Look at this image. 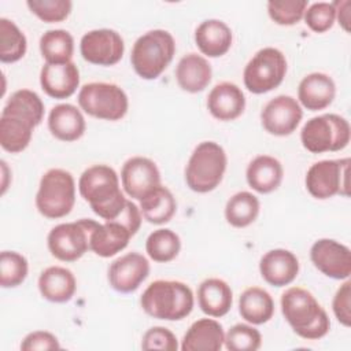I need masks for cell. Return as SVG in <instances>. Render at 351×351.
<instances>
[{
  "mask_svg": "<svg viewBox=\"0 0 351 351\" xmlns=\"http://www.w3.org/2000/svg\"><path fill=\"white\" fill-rule=\"evenodd\" d=\"M78 191L92 211L104 221L115 219L128 203L119 186V177L108 165L85 169L78 180Z\"/></svg>",
  "mask_w": 351,
  "mask_h": 351,
  "instance_id": "6da1fadb",
  "label": "cell"
},
{
  "mask_svg": "<svg viewBox=\"0 0 351 351\" xmlns=\"http://www.w3.org/2000/svg\"><path fill=\"white\" fill-rule=\"evenodd\" d=\"M280 303L285 321L299 337L318 340L329 332V317L310 291L291 287L281 295Z\"/></svg>",
  "mask_w": 351,
  "mask_h": 351,
  "instance_id": "7a4b0ae2",
  "label": "cell"
},
{
  "mask_svg": "<svg viewBox=\"0 0 351 351\" xmlns=\"http://www.w3.org/2000/svg\"><path fill=\"white\" fill-rule=\"evenodd\" d=\"M140 304L152 318L181 321L192 313L195 298L189 285L182 281L156 280L145 288Z\"/></svg>",
  "mask_w": 351,
  "mask_h": 351,
  "instance_id": "3957f363",
  "label": "cell"
},
{
  "mask_svg": "<svg viewBox=\"0 0 351 351\" xmlns=\"http://www.w3.org/2000/svg\"><path fill=\"white\" fill-rule=\"evenodd\" d=\"M176 53L173 36L163 29H154L140 36L132 48L130 62L138 77L156 80L170 64Z\"/></svg>",
  "mask_w": 351,
  "mask_h": 351,
  "instance_id": "277c9868",
  "label": "cell"
},
{
  "mask_svg": "<svg viewBox=\"0 0 351 351\" xmlns=\"http://www.w3.org/2000/svg\"><path fill=\"white\" fill-rule=\"evenodd\" d=\"M226 165V152L218 143L202 141L192 151L185 167L188 188L196 193L214 191L223 178Z\"/></svg>",
  "mask_w": 351,
  "mask_h": 351,
  "instance_id": "5b68a950",
  "label": "cell"
},
{
  "mask_svg": "<svg viewBox=\"0 0 351 351\" xmlns=\"http://www.w3.org/2000/svg\"><path fill=\"white\" fill-rule=\"evenodd\" d=\"M75 203V181L70 171L49 169L40 180L36 193V207L48 219L69 215Z\"/></svg>",
  "mask_w": 351,
  "mask_h": 351,
  "instance_id": "8992f818",
  "label": "cell"
},
{
  "mask_svg": "<svg viewBox=\"0 0 351 351\" xmlns=\"http://www.w3.org/2000/svg\"><path fill=\"white\" fill-rule=\"evenodd\" d=\"M350 138V123L337 114L313 117L300 130L302 145L311 154L341 151L348 145Z\"/></svg>",
  "mask_w": 351,
  "mask_h": 351,
  "instance_id": "52a82bcc",
  "label": "cell"
},
{
  "mask_svg": "<svg viewBox=\"0 0 351 351\" xmlns=\"http://www.w3.org/2000/svg\"><path fill=\"white\" fill-rule=\"evenodd\" d=\"M77 100L84 112L104 121H119L129 108L125 90L111 82L85 84L80 89Z\"/></svg>",
  "mask_w": 351,
  "mask_h": 351,
  "instance_id": "ba28073f",
  "label": "cell"
},
{
  "mask_svg": "<svg viewBox=\"0 0 351 351\" xmlns=\"http://www.w3.org/2000/svg\"><path fill=\"white\" fill-rule=\"evenodd\" d=\"M285 55L274 48L265 47L259 49L245 64L243 81L245 88L255 95L270 92L281 85L287 74Z\"/></svg>",
  "mask_w": 351,
  "mask_h": 351,
  "instance_id": "9c48e42d",
  "label": "cell"
},
{
  "mask_svg": "<svg viewBox=\"0 0 351 351\" xmlns=\"http://www.w3.org/2000/svg\"><path fill=\"white\" fill-rule=\"evenodd\" d=\"M99 222L82 218L53 226L47 237L51 255L62 262H74L89 250L90 234Z\"/></svg>",
  "mask_w": 351,
  "mask_h": 351,
  "instance_id": "30bf717a",
  "label": "cell"
},
{
  "mask_svg": "<svg viewBox=\"0 0 351 351\" xmlns=\"http://www.w3.org/2000/svg\"><path fill=\"white\" fill-rule=\"evenodd\" d=\"M348 167L350 158L324 159L313 163L306 173V189L319 200L330 199L336 195L347 197L350 195Z\"/></svg>",
  "mask_w": 351,
  "mask_h": 351,
  "instance_id": "8fae6325",
  "label": "cell"
},
{
  "mask_svg": "<svg viewBox=\"0 0 351 351\" xmlns=\"http://www.w3.org/2000/svg\"><path fill=\"white\" fill-rule=\"evenodd\" d=\"M80 52L88 63L114 66L123 56L125 43L121 34L112 29H95L81 37Z\"/></svg>",
  "mask_w": 351,
  "mask_h": 351,
  "instance_id": "7c38bea8",
  "label": "cell"
},
{
  "mask_svg": "<svg viewBox=\"0 0 351 351\" xmlns=\"http://www.w3.org/2000/svg\"><path fill=\"white\" fill-rule=\"evenodd\" d=\"M303 110L299 101L289 95H278L269 100L261 111L263 129L273 136H289L299 126Z\"/></svg>",
  "mask_w": 351,
  "mask_h": 351,
  "instance_id": "4fadbf2b",
  "label": "cell"
},
{
  "mask_svg": "<svg viewBox=\"0 0 351 351\" xmlns=\"http://www.w3.org/2000/svg\"><path fill=\"white\" fill-rule=\"evenodd\" d=\"M315 269L333 280H348L351 274V251L333 239H319L310 248Z\"/></svg>",
  "mask_w": 351,
  "mask_h": 351,
  "instance_id": "5bb4252c",
  "label": "cell"
},
{
  "mask_svg": "<svg viewBox=\"0 0 351 351\" xmlns=\"http://www.w3.org/2000/svg\"><path fill=\"white\" fill-rule=\"evenodd\" d=\"M121 184L129 197L140 202L145 195L160 185V171L156 163L149 158L132 156L122 166Z\"/></svg>",
  "mask_w": 351,
  "mask_h": 351,
  "instance_id": "9a60e30c",
  "label": "cell"
},
{
  "mask_svg": "<svg viewBox=\"0 0 351 351\" xmlns=\"http://www.w3.org/2000/svg\"><path fill=\"white\" fill-rule=\"evenodd\" d=\"M149 274V262L140 252H128L111 262L107 273L112 289L121 293L134 292Z\"/></svg>",
  "mask_w": 351,
  "mask_h": 351,
  "instance_id": "2e32d148",
  "label": "cell"
},
{
  "mask_svg": "<svg viewBox=\"0 0 351 351\" xmlns=\"http://www.w3.org/2000/svg\"><path fill=\"white\" fill-rule=\"evenodd\" d=\"M299 259L293 252L284 248L267 251L259 261L262 278L273 287L289 285L299 274Z\"/></svg>",
  "mask_w": 351,
  "mask_h": 351,
  "instance_id": "e0dca14e",
  "label": "cell"
},
{
  "mask_svg": "<svg viewBox=\"0 0 351 351\" xmlns=\"http://www.w3.org/2000/svg\"><path fill=\"white\" fill-rule=\"evenodd\" d=\"M43 90L53 99H67L80 86V70L74 62L45 63L40 71Z\"/></svg>",
  "mask_w": 351,
  "mask_h": 351,
  "instance_id": "ac0fdd59",
  "label": "cell"
},
{
  "mask_svg": "<svg viewBox=\"0 0 351 351\" xmlns=\"http://www.w3.org/2000/svg\"><path fill=\"white\" fill-rule=\"evenodd\" d=\"M207 110L218 121L237 119L245 110L244 92L233 82H219L207 96Z\"/></svg>",
  "mask_w": 351,
  "mask_h": 351,
  "instance_id": "d6986e66",
  "label": "cell"
},
{
  "mask_svg": "<svg viewBox=\"0 0 351 351\" xmlns=\"http://www.w3.org/2000/svg\"><path fill=\"white\" fill-rule=\"evenodd\" d=\"M335 96V81L325 73H310L302 78L298 86L299 104L310 111H318L329 107Z\"/></svg>",
  "mask_w": 351,
  "mask_h": 351,
  "instance_id": "ffe728a7",
  "label": "cell"
},
{
  "mask_svg": "<svg viewBox=\"0 0 351 351\" xmlns=\"http://www.w3.org/2000/svg\"><path fill=\"white\" fill-rule=\"evenodd\" d=\"M48 129L55 138L70 143L84 136L86 122L80 108L70 103H60L48 114Z\"/></svg>",
  "mask_w": 351,
  "mask_h": 351,
  "instance_id": "44dd1931",
  "label": "cell"
},
{
  "mask_svg": "<svg viewBox=\"0 0 351 351\" xmlns=\"http://www.w3.org/2000/svg\"><path fill=\"white\" fill-rule=\"evenodd\" d=\"M132 237V232L123 223L118 221H104V223H99L92 232L89 250L97 256L111 258L125 250Z\"/></svg>",
  "mask_w": 351,
  "mask_h": 351,
  "instance_id": "7402d4cb",
  "label": "cell"
},
{
  "mask_svg": "<svg viewBox=\"0 0 351 351\" xmlns=\"http://www.w3.org/2000/svg\"><path fill=\"white\" fill-rule=\"evenodd\" d=\"M223 341L222 325L213 318H200L189 326L180 348L182 351H219Z\"/></svg>",
  "mask_w": 351,
  "mask_h": 351,
  "instance_id": "603a6c76",
  "label": "cell"
},
{
  "mask_svg": "<svg viewBox=\"0 0 351 351\" xmlns=\"http://www.w3.org/2000/svg\"><path fill=\"white\" fill-rule=\"evenodd\" d=\"M284 177V169L278 159L270 155H258L247 166V184L258 193H270L276 191Z\"/></svg>",
  "mask_w": 351,
  "mask_h": 351,
  "instance_id": "cb8c5ba5",
  "label": "cell"
},
{
  "mask_svg": "<svg viewBox=\"0 0 351 351\" xmlns=\"http://www.w3.org/2000/svg\"><path fill=\"white\" fill-rule=\"evenodd\" d=\"M233 41L230 27L219 19H206L195 30V43L199 51L208 58L225 55Z\"/></svg>",
  "mask_w": 351,
  "mask_h": 351,
  "instance_id": "d4e9b609",
  "label": "cell"
},
{
  "mask_svg": "<svg viewBox=\"0 0 351 351\" xmlns=\"http://www.w3.org/2000/svg\"><path fill=\"white\" fill-rule=\"evenodd\" d=\"M211 77L213 69L208 60L195 52L184 55L176 67L178 86L189 93H197L206 89Z\"/></svg>",
  "mask_w": 351,
  "mask_h": 351,
  "instance_id": "484cf974",
  "label": "cell"
},
{
  "mask_svg": "<svg viewBox=\"0 0 351 351\" xmlns=\"http://www.w3.org/2000/svg\"><path fill=\"white\" fill-rule=\"evenodd\" d=\"M233 303L230 285L221 278H206L197 288V304L200 310L213 318H221L229 313Z\"/></svg>",
  "mask_w": 351,
  "mask_h": 351,
  "instance_id": "4316f807",
  "label": "cell"
},
{
  "mask_svg": "<svg viewBox=\"0 0 351 351\" xmlns=\"http://www.w3.org/2000/svg\"><path fill=\"white\" fill-rule=\"evenodd\" d=\"M37 285L41 296L52 303L69 302L77 289L73 271L63 266H49L43 270Z\"/></svg>",
  "mask_w": 351,
  "mask_h": 351,
  "instance_id": "83f0119b",
  "label": "cell"
},
{
  "mask_svg": "<svg viewBox=\"0 0 351 351\" xmlns=\"http://www.w3.org/2000/svg\"><path fill=\"white\" fill-rule=\"evenodd\" d=\"M239 313L251 325L266 324L274 314V300L266 289L248 287L239 298Z\"/></svg>",
  "mask_w": 351,
  "mask_h": 351,
  "instance_id": "f1b7e54d",
  "label": "cell"
},
{
  "mask_svg": "<svg viewBox=\"0 0 351 351\" xmlns=\"http://www.w3.org/2000/svg\"><path fill=\"white\" fill-rule=\"evenodd\" d=\"M177 210V202L171 191L163 185H158L140 200V211L143 218L154 225L169 222Z\"/></svg>",
  "mask_w": 351,
  "mask_h": 351,
  "instance_id": "f546056e",
  "label": "cell"
},
{
  "mask_svg": "<svg viewBox=\"0 0 351 351\" xmlns=\"http://www.w3.org/2000/svg\"><path fill=\"white\" fill-rule=\"evenodd\" d=\"M34 125L15 115H0V145L4 151L11 154L22 152L27 148Z\"/></svg>",
  "mask_w": 351,
  "mask_h": 351,
  "instance_id": "4dcf8cb0",
  "label": "cell"
},
{
  "mask_svg": "<svg viewBox=\"0 0 351 351\" xmlns=\"http://www.w3.org/2000/svg\"><path fill=\"white\" fill-rule=\"evenodd\" d=\"M1 114L15 115L38 126L44 118V103L34 90L18 89L10 96Z\"/></svg>",
  "mask_w": 351,
  "mask_h": 351,
  "instance_id": "1f68e13d",
  "label": "cell"
},
{
  "mask_svg": "<svg viewBox=\"0 0 351 351\" xmlns=\"http://www.w3.org/2000/svg\"><path fill=\"white\" fill-rule=\"evenodd\" d=\"M40 52L45 63L58 64L71 62L74 53V38L63 29L47 30L40 37Z\"/></svg>",
  "mask_w": 351,
  "mask_h": 351,
  "instance_id": "d6a6232c",
  "label": "cell"
},
{
  "mask_svg": "<svg viewBox=\"0 0 351 351\" xmlns=\"http://www.w3.org/2000/svg\"><path fill=\"white\" fill-rule=\"evenodd\" d=\"M261 204L255 195L247 191L234 193L225 206V219L233 228H245L259 215Z\"/></svg>",
  "mask_w": 351,
  "mask_h": 351,
  "instance_id": "836d02e7",
  "label": "cell"
},
{
  "mask_svg": "<svg viewBox=\"0 0 351 351\" xmlns=\"http://www.w3.org/2000/svg\"><path fill=\"white\" fill-rule=\"evenodd\" d=\"M181 250L180 236L167 228H160L149 233L145 240V251L148 256L158 263L173 261Z\"/></svg>",
  "mask_w": 351,
  "mask_h": 351,
  "instance_id": "e575fe53",
  "label": "cell"
},
{
  "mask_svg": "<svg viewBox=\"0 0 351 351\" xmlns=\"http://www.w3.org/2000/svg\"><path fill=\"white\" fill-rule=\"evenodd\" d=\"M27 49V40L23 32L10 19L0 18V60L15 63L22 59Z\"/></svg>",
  "mask_w": 351,
  "mask_h": 351,
  "instance_id": "d590c367",
  "label": "cell"
},
{
  "mask_svg": "<svg viewBox=\"0 0 351 351\" xmlns=\"http://www.w3.org/2000/svg\"><path fill=\"white\" fill-rule=\"evenodd\" d=\"M29 271L27 259L16 251H3L0 254V285L15 288L21 285Z\"/></svg>",
  "mask_w": 351,
  "mask_h": 351,
  "instance_id": "8d00e7d4",
  "label": "cell"
},
{
  "mask_svg": "<svg viewBox=\"0 0 351 351\" xmlns=\"http://www.w3.org/2000/svg\"><path fill=\"white\" fill-rule=\"evenodd\" d=\"M223 346L229 351H256L262 346V336L252 325L236 324L225 333Z\"/></svg>",
  "mask_w": 351,
  "mask_h": 351,
  "instance_id": "74e56055",
  "label": "cell"
},
{
  "mask_svg": "<svg viewBox=\"0 0 351 351\" xmlns=\"http://www.w3.org/2000/svg\"><path fill=\"white\" fill-rule=\"evenodd\" d=\"M308 7L306 0H270L267 14L273 22L281 26H292L303 19Z\"/></svg>",
  "mask_w": 351,
  "mask_h": 351,
  "instance_id": "f35d334b",
  "label": "cell"
},
{
  "mask_svg": "<svg viewBox=\"0 0 351 351\" xmlns=\"http://www.w3.org/2000/svg\"><path fill=\"white\" fill-rule=\"evenodd\" d=\"M26 5L38 19L47 23L64 21L73 8L70 0H29Z\"/></svg>",
  "mask_w": 351,
  "mask_h": 351,
  "instance_id": "ab89813d",
  "label": "cell"
},
{
  "mask_svg": "<svg viewBox=\"0 0 351 351\" xmlns=\"http://www.w3.org/2000/svg\"><path fill=\"white\" fill-rule=\"evenodd\" d=\"M304 23L315 33H325L335 25L336 8L333 1H317L310 4L303 15Z\"/></svg>",
  "mask_w": 351,
  "mask_h": 351,
  "instance_id": "60d3db41",
  "label": "cell"
},
{
  "mask_svg": "<svg viewBox=\"0 0 351 351\" xmlns=\"http://www.w3.org/2000/svg\"><path fill=\"white\" fill-rule=\"evenodd\" d=\"M143 350H162V351H177L178 341L176 335L165 326L149 328L141 339Z\"/></svg>",
  "mask_w": 351,
  "mask_h": 351,
  "instance_id": "b9f144b4",
  "label": "cell"
},
{
  "mask_svg": "<svg viewBox=\"0 0 351 351\" xmlns=\"http://www.w3.org/2000/svg\"><path fill=\"white\" fill-rule=\"evenodd\" d=\"M351 282L347 280L343 282L339 289L336 291L333 300H332V310L337 321L344 325L350 326L351 325Z\"/></svg>",
  "mask_w": 351,
  "mask_h": 351,
  "instance_id": "7bdbcfd3",
  "label": "cell"
},
{
  "mask_svg": "<svg viewBox=\"0 0 351 351\" xmlns=\"http://www.w3.org/2000/svg\"><path fill=\"white\" fill-rule=\"evenodd\" d=\"M60 344L55 335L47 330H34L22 340L21 350L34 351V350H59Z\"/></svg>",
  "mask_w": 351,
  "mask_h": 351,
  "instance_id": "ee69618b",
  "label": "cell"
},
{
  "mask_svg": "<svg viewBox=\"0 0 351 351\" xmlns=\"http://www.w3.org/2000/svg\"><path fill=\"white\" fill-rule=\"evenodd\" d=\"M336 8V19L339 21L340 26L348 33L350 32V0H337L333 1Z\"/></svg>",
  "mask_w": 351,
  "mask_h": 351,
  "instance_id": "f6af8a7d",
  "label": "cell"
}]
</instances>
